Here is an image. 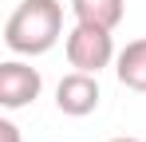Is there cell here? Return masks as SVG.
<instances>
[{
	"label": "cell",
	"mask_w": 146,
	"mask_h": 142,
	"mask_svg": "<svg viewBox=\"0 0 146 142\" xmlns=\"http://www.w3.org/2000/svg\"><path fill=\"white\" fill-rule=\"evenodd\" d=\"M115 75H119L122 87L146 95V40H130L115 59Z\"/></svg>",
	"instance_id": "cell-5"
},
{
	"label": "cell",
	"mask_w": 146,
	"mask_h": 142,
	"mask_svg": "<svg viewBox=\"0 0 146 142\" xmlns=\"http://www.w3.org/2000/svg\"><path fill=\"white\" fill-rule=\"evenodd\" d=\"M55 107H59L63 115H71V118L91 115L99 107V79L91 71H71V75H63L59 87H55Z\"/></svg>",
	"instance_id": "cell-4"
},
{
	"label": "cell",
	"mask_w": 146,
	"mask_h": 142,
	"mask_svg": "<svg viewBox=\"0 0 146 142\" xmlns=\"http://www.w3.org/2000/svg\"><path fill=\"white\" fill-rule=\"evenodd\" d=\"M71 12H75L79 24H95V28L115 32V28L122 24L126 0H71Z\"/></svg>",
	"instance_id": "cell-6"
},
{
	"label": "cell",
	"mask_w": 146,
	"mask_h": 142,
	"mask_svg": "<svg viewBox=\"0 0 146 142\" xmlns=\"http://www.w3.org/2000/svg\"><path fill=\"white\" fill-rule=\"evenodd\" d=\"M63 36V4L59 0H20L4 24V44L16 55H44Z\"/></svg>",
	"instance_id": "cell-1"
},
{
	"label": "cell",
	"mask_w": 146,
	"mask_h": 142,
	"mask_svg": "<svg viewBox=\"0 0 146 142\" xmlns=\"http://www.w3.org/2000/svg\"><path fill=\"white\" fill-rule=\"evenodd\" d=\"M111 142H142V138H111Z\"/></svg>",
	"instance_id": "cell-8"
},
{
	"label": "cell",
	"mask_w": 146,
	"mask_h": 142,
	"mask_svg": "<svg viewBox=\"0 0 146 142\" xmlns=\"http://www.w3.org/2000/svg\"><path fill=\"white\" fill-rule=\"evenodd\" d=\"M0 142H20V126L12 118H0Z\"/></svg>",
	"instance_id": "cell-7"
},
{
	"label": "cell",
	"mask_w": 146,
	"mask_h": 142,
	"mask_svg": "<svg viewBox=\"0 0 146 142\" xmlns=\"http://www.w3.org/2000/svg\"><path fill=\"white\" fill-rule=\"evenodd\" d=\"M119 55H115V40L107 28H95V24H79L67 32V63L75 71H91L99 75L103 67H111Z\"/></svg>",
	"instance_id": "cell-2"
},
{
	"label": "cell",
	"mask_w": 146,
	"mask_h": 142,
	"mask_svg": "<svg viewBox=\"0 0 146 142\" xmlns=\"http://www.w3.org/2000/svg\"><path fill=\"white\" fill-rule=\"evenodd\" d=\"M40 91H44V79L36 67H28L24 59L0 63V107L4 111H20L28 103H36Z\"/></svg>",
	"instance_id": "cell-3"
}]
</instances>
